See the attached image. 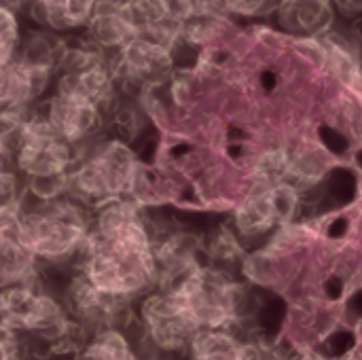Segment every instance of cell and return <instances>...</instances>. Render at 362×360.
<instances>
[{
    "instance_id": "cell-1",
    "label": "cell",
    "mask_w": 362,
    "mask_h": 360,
    "mask_svg": "<svg viewBox=\"0 0 362 360\" xmlns=\"http://www.w3.org/2000/svg\"><path fill=\"white\" fill-rule=\"evenodd\" d=\"M83 278L104 297L132 303L157 289L155 233L132 199L91 212V231L78 259Z\"/></svg>"
},
{
    "instance_id": "cell-2",
    "label": "cell",
    "mask_w": 362,
    "mask_h": 360,
    "mask_svg": "<svg viewBox=\"0 0 362 360\" xmlns=\"http://www.w3.org/2000/svg\"><path fill=\"white\" fill-rule=\"evenodd\" d=\"M142 163L121 138H95L81 146L68 176V197L95 212L112 202L129 199Z\"/></svg>"
},
{
    "instance_id": "cell-3",
    "label": "cell",
    "mask_w": 362,
    "mask_h": 360,
    "mask_svg": "<svg viewBox=\"0 0 362 360\" xmlns=\"http://www.w3.org/2000/svg\"><path fill=\"white\" fill-rule=\"evenodd\" d=\"M76 153L78 149L66 142L34 108L15 136L11 161L25 182L28 197L47 202L68 195V176Z\"/></svg>"
},
{
    "instance_id": "cell-4",
    "label": "cell",
    "mask_w": 362,
    "mask_h": 360,
    "mask_svg": "<svg viewBox=\"0 0 362 360\" xmlns=\"http://www.w3.org/2000/svg\"><path fill=\"white\" fill-rule=\"evenodd\" d=\"M19 229L40 265H66L85 250L91 212L68 195L47 202L28 197Z\"/></svg>"
},
{
    "instance_id": "cell-5",
    "label": "cell",
    "mask_w": 362,
    "mask_h": 360,
    "mask_svg": "<svg viewBox=\"0 0 362 360\" xmlns=\"http://www.w3.org/2000/svg\"><path fill=\"white\" fill-rule=\"evenodd\" d=\"M168 291L174 293L195 331H231L242 318L246 303V286L227 272L210 265H199L180 284Z\"/></svg>"
},
{
    "instance_id": "cell-6",
    "label": "cell",
    "mask_w": 362,
    "mask_h": 360,
    "mask_svg": "<svg viewBox=\"0 0 362 360\" xmlns=\"http://www.w3.org/2000/svg\"><path fill=\"white\" fill-rule=\"evenodd\" d=\"M55 68L21 55L0 64V121H23L45 100Z\"/></svg>"
},
{
    "instance_id": "cell-7",
    "label": "cell",
    "mask_w": 362,
    "mask_h": 360,
    "mask_svg": "<svg viewBox=\"0 0 362 360\" xmlns=\"http://www.w3.org/2000/svg\"><path fill=\"white\" fill-rule=\"evenodd\" d=\"M36 108L49 121V125L74 149H81L98 138L106 115V110L91 100L55 87Z\"/></svg>"
},
{
    "instance_id": "cell-8",
    "label": "cell",
    "mask_w": 362,
    "mask_h": 360,
    "mask_svg": "<svg viewBox=\"0 0 362 360\" xmlns=\"http://www.w3.org/2000/svg\"><path fill=\"white\" fill-rule=\"evenodd\" d=\"M140 320L146 342L165 354L187 350L191 337L197 333L172 291H153L142 297Z\"/></svg>"
},
{
    "instance_id": "cell-9",
    "label": "cell",
    "mask_w": 362,
    "mask_h": 360,
    "mask_svg": "<svg viewBox=\"0 0 362 360\" xmlns=\"http://www.w3.org/2000/svg\"><path fill=\"white\" fill-rule=\"evenodd\" d=\"M110 66L117 83L121 81L138 89H153L172 72V49L151 38H134L121 51L112 53Z\"/></svg>"
},
{
    "instance_id": "cell-10",
    "label": "cell",
    "mask_w": 362,
    "mask_h": 360,
    "mask_svg": "<svg viewBox=\"0 0 362 360\" xmlns=\"http://www.w3.org/2000/svg\"><path fill=\"white\" fill-rule=\"evenodd\" d=\"M40 267L21 236L19 216L0 219V291L38 282Z\"/></svg>"
},
{
    "instance_id": "cell-11",
    "label": "cell",
    "mask_w": 362,
    "mask_h": 360,
    "mask_svg": "<svg viewBox=\"0 0 362 360\" xmlns=\"http://www.w3.org/2000/svg\"><path fill=\"white\" fill-rule=\"evenodd\" d=\"M187 352L191 360H265L257 344L242 342L233 331H197Z\"/></svg>"
},
{
    "instance_id": "cell-12",
    "label": "cell",
    "mask_w": 362,
    "mask_h": 360,
    "mask_svg": "<svg viewBox=\"0 0 362 360\" xmlns=\"http://www.w3.org/2000/svg\"><path fill=\"white\" fill-rule=\"evenodd\" d=\"M98 0H25L30 15L47 30L68 32L85 28Z\"/></svg>"
},
{
    "instance_id": "cell-13",
    "label": "cell",
    "mask_w": 362,
    "mask_h": 360,
    "mask_svg": "<svg viewBox=\"0 0 362 360\" xmlns=\"http://www.w3.org/2000/svg\"><path fill=\"white\" fill-rule=\"evenodd\" d=\"M272 189L252 185L244 202L235 208V227L242 238H261L272 229H280Z\"/></svg>"
},
{
    "instance_id": "cell-14",
    "label": "cell",
    "mask_w": 362,
    "mask_h": 360,
    "mask_svg": "<svg viewBox=\"0 0 362 360\" xmlns=\"http://www.w3.org/2000/svg\"><path fill=\"white\" fill-rule=\"evenodd\" d=\"M280 21L291 32L318 38L333 23V6L329 0H284L280 4Z\"/></svg>"
},
{
    "instance_id": "cell-15",
    "label": "cell",
    "mask_w": 362,
    "mask_h": 360,
    "mask_svg": "<svg viewBox=\"0 0 362 360\" xmlns=\"http://www.w3.org/2000/svg\"><path fill=\"white\" fill-rule=\"evenodd\" d=\"M70 360H140L127 335L119 329H102L87 337V342Z\"/></svg>"
},
{
    "instance_id": "cell-16",
    "label": "cell",
    "mask_w": 362,
    "mask_h": 360,
    "mask_svg": "<svg viewBox=\"0 0 362 360\" xmlns=\"http://www.w3.org/2000/svg\"><path fill=\"white\" fill-rule=\"evenodd\" d=\"M310 45H314V49H318L320 57L335 70V74L348 83L350 87H361L362 72L358 57L354 55V51L348 47V42H344L337 36L325 34L318 38H310Z\"/></svg>"
},
{
    "instance_id": "cell-17",
    "label": "cell",
    "mask_w": 362,
    "mask_h": 360,
    "mask_svg": "<svg viewBox=\"0 0 362 360\" xmlns=\"http://www.w3.org/2000/svg\"><path fill=\"white\" fill-rule=\"evenodd\" d=\"M21 30L17 11L0 0V64H6L19 55Z\"/></svg>"
},
{
    "instance_id": "cell-18",
    "label": "cell",
    "mask_w": 362,
    "mask_h": 360,
    "mask_svg": "<svg viewBox=\"0 0 362 360\" xmlns=\"http://www.w3.org/2000/svg\"><path fill=\"white\" fill-rule=\"evenodd\" d=\"M208 252L212 255V259H221V261H235L242 257V246L238 242V238L233 233H229L227 229H221L212 242Z\"/></svg>"
},
{
    "instance_id": "cell-19",
    "label": "cell",
    "mask_w": 362,
    "mask_h": 360,
    "mask_svg": "<svg viewBox=\"0 0 362 360\" xmlns=\"http://www.w3.org/2000/svg\"><path fill=\"white\" fill-rule=\"evenodd\" d=\"M225 11L240 13V15H257L269 6L272 0H218Z\"/></svg>"
},
{
    "instance_id": "cell-20",
    "label": "cell",
    "mask_w": 362,
    "mask_h": 360,
    "mask_svg": "<svg viewBox=\"0 0 362 360\" xmlns=\"http://www.w3.org/2000/svg\"><path fill=\"white\" fill-rule=\"evenodd\" d=\"M21 339L0 327V360H21Z\"/></svg>"
},
{
    "instance_id": "cell-21",
    "label": "cell",
    "mask_w": 362,
    "mask_h": 360,
    "mask_svg": "<svg viewBox=\"0 0 362 360\" xmlns=\"http://www.w3.org/2000/svg\"><path fill=\"white\" fill-rule=\"evenodd\" d=\"M13 168V161H11V144L0 136V172Z\"/></svg>"
},
{
    "instance_id": "cell-22",
    "label": "cell",
    "mask_w": 362,
    "mask_h": 360,
    "mask_svg": "<svg viewBox=\"0 0 362 360\" xmlns=\"http://www.w3.org/2000/svg\"><path fill=\"white\" fill-rule=\"evenodd\" d=\"M344 11H348V13H358L362 11V0H335Z\"/></svg>"
},
{
    "instance_id": "cell-23",
    "label": "cell",
    "mask_w": 362,
    "mask_h": 360,
    "mask_svg": "<svg viewBox=\"0 0 362 360\" xmlns=\"http://www.w3.org/2000/svg\"><path fill=\"white\" fill-rule=\"evenodd\" d=\"M291 360H322L320 356H316V354H312V352H301L299 356H293Z\"/></svg>"
}]
</instances>
